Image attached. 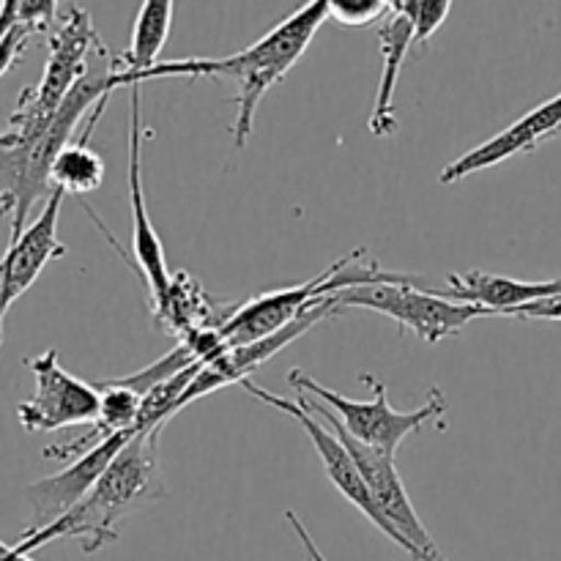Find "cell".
I'll list each match as a JSON object with an SVG mask.
<instances>
[{
  "label": "cell",
  "mask_w": 561,
  "mask_h": 561,
  "mask_svg": "<svg viewBox=\"0 0 561 561\" xmlns=\"http://www.w3.org/2000/svg\"><path fill=\"white\" fill-rule=\"evenodd\" d=\"M285 520H288V524L294 526V531H296V537H299L301 548H305L307 559H310V561H327V557H323V553H321V548L316 546V540H312L310 531H307V526L301 524L299 515H296L294 510H288V513H285Z\"/></svg>",
  "instance_id": "obj_24"
},
{
  "label": "cell",
  "mask_w": 561,
  "mask_h": 561,
  "mask_svg": "<svg viewBox=\"0 0 561 561\" xmlns=\"http://www.w3.org/2000/svg\"><path fill=\"white\" fill-rule=\"evenodd\" d=\"M301 405L307 411L323 420V425H329L334 431V436L345 444V449L351 453V458L359 466L362 477H365L367 488H370L373 499H376L378 510L387 518L389 529L398 537V548L403 553H409L414 561H447L444 559L442 548L436 546V540L431 537V531L425 529V524L416 515L414 504H411L409 493H405L403 480H400L398 469H394V455L381 453V449H373L367 444L356 442L348 433L343 431V425L337 422V416L327 409V405L318 403L316 398H307V394H299Z\"/></svg>",
  "instance_id": "obj_7"
},
{
  "label": "cell",
  "mask_w": 561,
  "mask_h": 561,
  "mask_svg": "<svg viewBox=\"0 0 561 561\" xmlns=\"http://www.w3.org/2000/svg\"><path fill=\"white\" fill-rule=\"evenodd\" d=\"M170 25H173V3L170 0H146L140 3V11L135 16V27H131L129 49L115 55V71L113 88L129 85L137 75H146L153 66H159V55H162L164 42L170 36Z\"/></svg>",
  "instance_id": "obj_18"
},
{
  "label": "cell",
  "mask_w": 561,
  "mask_h": 561,
  "mask_svg": "<svg viewBox=\"0 0 561 561\" xmlns=\"http://www.w3.org/2000/svg\"><path fill=\"white\" fill-rule=\"evenodd\" d=\"M340 312L343 310H340L337 296H334V299H329L327 305L316 307V310L307 312L305 318H299V321H294L290 327H285L283 332L272 334V337L257 340V343H252V345L228 348V351H222V354L214 356V359L203 362L201 370H197V376H195V381L190 383V389H186L184 398H181L179 411L186 409L190 403H195V400L206 398V394L217 392V389L230 387V383L250 381V378L255 376V370H261V365H266L272 356H277L279 351L288 348L294 340H299L301 334L310 332L316 323L340 316Z\"/></svg>",
  "instance_id": "obj_10"
},
{
  "label": "cell",
  "mask_w": 561,
  "mask_h": 561,
  "mask_svg": "<svg viewBox=\"0 0 561 561\" xmlns=\"http://www.w3.org/2000/svg\"><path fill=\"white\" fill-rule=\"evenodd\" d=\"M0 561H36V559H33L25 548L5 546V542H0Z\"/></svg>",
  "instance_id": "obj_25"
},
{
  "label": "cell",
  "mask_w": 561,
  "mask_h": 561,
  "mask_svg": "<svg viewBox=\"0 0 561 561\" xmlns=\"http://www.w3.org/2000/svg\"><path fill=\"white\" fill-rule=\"evenodd\" d=\"M359 381L365 387L373 389V400H351L345 394L334 392V389H327L323 383H318L316 378L307 376L305 370L294 367L288 373V383L299 394H307V398H316L318 403L327 405L337 422L343 425V431L348 433L356 442L367 444L373 449H381V453L394 455L398 447L403 444L405 436L422 431L427 422L438 420L447 409V400H444L442 389H433L427 403L416 411H398L389 405L387 400V387L378 381L370 373H362Z\"/></svg>",
  "instance_id": "obj_6"
},
{
  "label": "cell",
  "mask_w": 561,
  "mask_h": 561,
  "mask_svg": "<svg viewBox=\"0 0 561 561\" xmlns=\"http://www.w3.org/2000/svg\"><path fill=\"white\" fill-rule=\"evenodd\" d=\"M60 206H64V192L55 190L44 201L42 214L27 225L20 239L9 241V250L0 257V345H3L9 307L36 283L47 263L66 255V244L58 239Z\"/></svg>",
  "instance_id": "obj_11"
},
{
  "label": "cell",
  "mask_w": 561,
  "mask_h": 561,
  "mask_svg": "<svg viewBox=\"0 0 561 561\" xmlns=\"http://www.w3.org/2000/svg\"><path fill=\"white\" fill-rule=\"evenodd\" d=\"M159 433L162 427L137 431L69 515L33 535L22 531L16 546L31 553L60 537L80 542L82 553H99L113 546L118 540V526L129 515L159 499H168V482L159 469Z\"/></svg>",
  "instance_id": "obj_3"
},
{
  "label": "cell",
  "mask_w": 561,
  "mask_h": 561,
  "mask_svg": "<svg viewBox=\"0 0 561 561\" xmlns=\"http://www.w3.org/2000/svg\"><path fill=\"white\" fill-rule=\"evenodd\" d=\"M49 181L53 190H60L64 195H91L104 181V159L88 146V140L69 142L55 159Z\"/></svg>",
  "instance_id": "obj_19"
},
{
  "label": "cell",
  "mask_w": 561,
  "mask_h": 561,
  "mask_svg": "<svg viewBox=\"0 0 561 561\" xmlns=\"http://www.w3.org/2000/svg\"><path fill=\"white\" fill-rule=\"evenodd\" d=\"M510 318H520V321H561V294L520 307Z\"/></svg>",
  "instance_id": "obj_23"
},
{
  "label": "cell",
  "mask_w": 561,
  "mask_h": 561,
  "mask_svg": "<svg viewBox=\"0 0 561 561\" xmlns=\"http://www.w3.org/2000/svg\"><path fill=\"white\" fill-rule=\"evenodd\" d=\"M362 257H365V250H354L348 257L332 263V266L323 268L318 277L307 279V283L274 290V294L255 296V299L233 307V316L219 329L225 351L252 345L257 340L283 332L285 327H290L294 321L305 318L307 312L327 305L329 299H334V296L348 288L378 283H409V279H414L411 274L387 272V268H381L373 261L359 263Z\"/></svg>",
  "instance_id": "obj_4"
},
{
  "label": "cell",
  "mask_w": 561,
  "mask_h": 561,
  "mask_svg": "<svg viewBox=\"0 0 561 561\" xmlns=\"http://www.w3.org/2000/svg\"><path fill=\"white\" fill-rule=\"evenodd\" d=\"M131 436H135V433H121V436L107 438V442H102L99 447H93L91 453L71 460V463L66 466L64 471H58V474L44 477V480L27 485L25 496L33 507V520L25 529L27 535L47 529V526L58 524L64 515H69L71 510L91 493V488L96 485L99 477L107 471V466L113 463L115 455L124 449V444L129 442Z\"/></svg>",
  "instance_id": "obj_12"
},
{
  "label": "cell",
  "mask_w": 561,
  "mask_h": 561,
  "mask_svg": "<svg viewBox=\"0 0 561 561\" xmlns=\"http://www.w3.org/2000/svg\"><path fill=\"white\" fill-rule=\"evenodd\" d=\"M115 71H118L115 53L104 47L93 58L91 71L77 82L75 91L64 99V104L42 129L20 137L0 131V217L9 219L11 225L9 241H16L25 233L31 208L55 192L49 181L55 159L71 142L82 115L88 110L93 113L99 104H107V99L113 96Z\"/></svg>",
  "instance_id": "obj_2"
},
{
  "label": "cell",
  "mask_w": 561,
  "mask_h": 561,
  "mask_svg": "<svg viewBox=\"0 0 561 561\" xmlns=\"http://www.w3.org/2000/svg\"><path fill=\"white\" fill-rule=\"evenodd\" d=\"M453 301H466V305L485 307L491 316H513L515 310L535 301L548 299V296L561 294V277L548 279V283H524V279L502 277V274L491 272H463L453 274L447 279V288L433 290Z\"/></svg>",
  "instance_id": "obj_16"
},
{
  "label": "cell",
  "mask_w": 561,
  "mask_h": 561,
  "mask_svg": "<svg viewBox=\"0 0 561 561\" xmlns=\"http://www.w3.org/2000/svg\"><path fill=\"white\" fill-rule=\"evenodd\" d=\"M378 42H381V80H378L376 91V104H373L370 121H367V129L373 137L383 140V137H392L398 131V118H394V91H398L400 69H403L405 58H409V49L414 44V25L405 16V11L400 9L398 0H392V11H389L387 20L378 25Z\"/></svg>",
  "instance_id": "obj_17"
},
{
  "label": "cell",
  "mask_w": 561,
  "mask_h": 561,
  "mask_svg": "<svg viewBox=\"0 0 561 561\" xmlns=\"http://www.w3.org/2000/svg\"><path fill=\"white\" fill-rule=\"evenodd\" d=\"M58 11L60 3H55V0H20V22L0 42V77L25 55L27 42L38 31L53 27V22L58 20Z\"/></svg>",
  "instance_id": "obj_20"
},
{
  "label": "cell",
  "mask_w": 561,
  "mask_h": 561,
  "mask_svg": "<svg viewBox=\"0 0 561 561\" xmlns=\"http://www.w3.org/2000/svg\"><path fill=\"white\" fill-rule=\"evenodd\" d=\"M329 20L327 0L305 3L288 20L274 25L266 36L257 38L250 47L239 49L225 58H181L164 60L146 75H137L129 85H142L148 80H230L236 82V121H233V148L244 151L255 129V113L261 99L288 77V71L299 64L318 27Z\"/></svg>",
  "instance_id": "obj_1"
},
{
  "label": "cell",
  "mask_w": 561,
  "mask_h": 561,
  "mask_svg": "<svg viewBox=\"0 0 561 561\" xmlns=\"http://www.w3.org/2000/svg\"><path fill=\"white\" fill-rule=\"evenodd\" d=\"M307 561H310V559H307Z\"/></svg>",
  "instance_id": "obj_26"
},
{
  "label": "cell",
  "mask_w": 561,
  "mask_h": 561,
  "mask_svg": "<svg viewBox=\"0 0 561 561\" xmlns=\"http://www.w3.org/2000/svg\"><path fill=\"white\" fill-rule=\"evenodd\" d=\"M131 93V121H129V206H131V255H135L137 272L146 279L148 299L162 294L173 279V272L164 257L162 241L153 230L148 217L146 192H142V142L148 131L142 129V85H129Z\"/></svg>",
  "instance_id": "obj_13"
},
{
  "label": "cell",
  "mask_w": 561,
  "mask_h": 561,
  "mask_svg": "<svg viewBox=\"0 0 561 561\" xmlns=\"http://www.w3.org/2000/svg\"><path fill=\"white\" fill-rule=\"evenodd\" d=\"M416 279L409 283H378L359 285L337 294L340 310H359L378 312L400 323V329L414 332L422 343H442L449 334H458L460 329L469 327L474 318H485L491 312L485 307L466 305V301H453L433 290L416 288Z\"/></svg>",
  "instance_id": "obj_8"
},
{
  "label": "cell",
  "mask_w": 561,
  "mask_h": 561,
  "mask_svg": "<svg viewBox=\"0 0 561 561\" xmlns=\"http://www.w3.org/2000/svg\"><path fill=\"white\" fill-rule=\"evenodd\" d=\"M561 135V93H557L548 102L537 104L535 110L518 118L515 124H510L507 129L493 135L491 140L480 142L477 148L466 151L463 157L455 159L453 164L442 170L438 181L442 184H458L466 181L469 175L480 173V170H491L496 164L507 162V159L518 157V153H531L540 146H546L548 140Z\"/></svg>",
  "instance_id": "obj_14"
},
{
  "label": "cell",
  "mask_w": 561,
  "mask_h": 561,
  "mask_svg": "<svg viewBox=\"0 0 561 561\" xmlns=\"http://www.w3.org/2000/svg\"><path fill=\"white\" fill-rule=\"evenodd\" d=\"M47 42L49 55L42 80L38 85L22 91L14 113L9 115V126H5L9 135L20 137L42 129L53 118L55 110L64 104V99L75 91L77 82L91 71L93 58L107 47L99 38L91 14L75 3L58 11V20L47 31Z\"/></svg>",
  "instance_id": "obj_5"
},
{
  "label": "cell",
  "mask_w": 561,
  "mask_h": 561,
  "mask_svg": "<svg viewBox=\"0 0 561 561\" xmlns=\"http://www.w3.org/2000/svg\"><path fill=\"white\" fill-rule=\"evenodd\" d=\"M398 3L414 25V44H427V38L442 31L453 11L449 0H398Z\"/></svg>",
  "instance_id": "obj_22"
},
{
  "label": "cell",
  "mask_w": 561,
  "mask_h": 561,
  "mask_svg": "<svg viewBox=\"0 0 561 561\" xmlns=\"http://www.w3.org/2000/svg\"><path fill=\"white\" fill-rule=\"evenodd\" d=\"M233 307H219L192 274L173 272L168 288L151 299V318L168 337L181 340L201 332H219Z\"/></svg>",
  "instance_id": "obj_15"
},
{
  "label": "cell",
  "mask_w": 561,
  "mask_h": 561,
  "mask_svg": "<svg viewBox=\"0 0 561 561\" xmlns=\"http://www.w3.org/2000/svg\"><path fill=\"white\" fill-rule=\"evenodd\" d=\"M327 11L343 27H370L387 20L392 0H327Z\"/></svg>",
  "instance_id": "obj_21"
},
{
  "label": "cell",
  "mask_w": 561,
  "mask_h": 561,
  "mask_svg": "<svg viewBox=\"0 0 561 561\" xmlns=\"http://www.w3.org/2000/svg\"><path fill=\"white\" fill-rule=\"evenodd\" d=\"M25 367L33 373L36 392L16 409L22 431L55 433L64 427L96 422L99 389L64 370V365L58 362V351L49 348L33 359H25Z\"/></svg>",
  "instance_id": "obj_9"
}]
</instances>
